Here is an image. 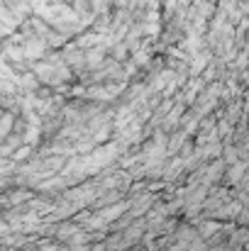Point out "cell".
Here are the masks:
<instances>
[{"instance_id":"obj_2","label":"cell","mask_w":249,"mask_h":251,"mask_svg":"<svg viewBox=\"0 0 249 251\" xmlns=\"http://www.w3.org/2000/svg\"><path fill=\"white\" fill-rule=\"evenodd\" d=\"M144 229H147V222H132L130 229H125V239H127V244L137 242V239L144 234Z\"/></svg>"},{"instance_id":"obj_4","label":"cell","mask_w":249,"mask_h":251,"mask_svg":"<svg viewBox=\"0 0 249 251\" xmlns=\"http://www.w3.org/2000/svg\"><path fill=\"white\" fill-rule=\"evenodd\" d=\"M218 229H220V225H218V222H203V225H200V229H198V234H200V237L205 239V237L215 234Z\"/></svg>"},{"instance_id":"obj_3","label":"cell","mask_w":249,"mask_h":251,"mask_svg":"<svg viewBox=\"0 0 249 251\" xmlns=\"http://www.w3.org/2000/svg\"><path fill=\"white\" fill-rule=\"evenodd\" d=\"M22 51H25L27 56H32V59H34V56H42V54H44V44H42L39 39H34V42L25 44V49H22Z\"/></svg>"},{"instance_id":"obj_1","label":"cell","mask_w":249,"mask_h":251,"mask_svg":"<svg viewBox=\"0 0 249 251\" xmlns=\"http://www.w3.org/2000/svg\"><path fill=\"white\" fill-rule=\"evenodd\" d=\"M245 176H247V164L245 161H237V164H232L227 168V180L230 183H240Z\"/></svg>"},{"instance_id":"obj_5","label":"cell","mask_w":249,"mask_h":251,"mask_svg":"<svg viewBox=\"0 0 249 251\" xmlns=\"http://www.w3.org/2000/svg\"><path fill=\"white\" fill-rule=\"evenodd\" d=\"M237 156H240V151H237V147H225V164L227 166H232V164H237Z\"/></svg>"},{"instance_id":"obj_6","label":"cell","mask_w":249,"mask_h":251,"mask_svg":"<svg viewBox=\"0 0 249 251\" xmlns=\"http://www.w3.org/2000/svg\"><path fill=\"white\" fill-rule=\"evenodd\" d=\"M10 125H12V117H10V115H5V122H2V127H5L2 132H5V134L10 132Z\"/></svg>"}]
</instances>
